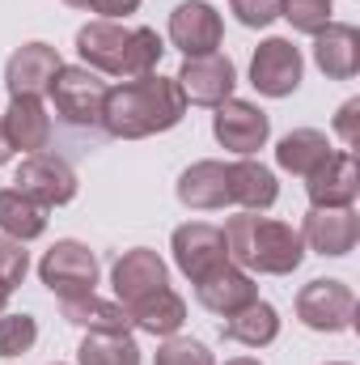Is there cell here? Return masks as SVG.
I'll list each match as a JSON object with an SVG mask.
<instances>
[{
  "label": "cell",
  "instance_id": "obj_29",
  "mask_svg": "<svg viewBox=\"0 0 360 365\" xmlns=\"http://www.w3.org/2000/svg\"><path fill=\"white\" fill-rule=\"evenodd\" d=\"M38 340V323L30 314H0V357H21Z\"/></svg>",
  "mask_w": 360,
  "mask_h": 365
},
{
  "label": "cell",
  "instance_id": "obj_25",
  "mask_svg": "<svg viewBox=\"0 0 360 365\" xmlns=\"http://www.w3.org/2000/svg\"><path fill=\"white\" fill-rule=\"evenodd\" d=\"M221 336L233 340V344H246V349H268L280 336V314L268 302H250V306H242L238 314H229L221 323Z\"/></svg>",
  "mask_w": 360,
  "mask_h": 365
},
{
  "label": "cell",
  "instance_id": "obj_19",
  "mask_svg": "<svg viewBox=\"0 0 360 365\" xmlns=\"http://www.w3.org/2000/svg\"><path fill=\"white\" fill-rule=\"evenodd\" d=\"M314 64L331 81H352L360 73V30L331 21L322 34H314Z\"/></svg>",
  "mask_w": 360,
  "mask_h": 365
},
{
  "label": "cell",
  "instance_id": "obj_3",
  "mask_svg": "<svg viewBox=\"0 0 360 365\" xmlns=\"http://www.w3.org/2000/svg\"><path fill=\"white\" fill-rule=\"evenodd\" d=\"M225 247H229V264H238L242 272H263V276H288L305 259L301 234L292 225L275 221V217H259V212L229 217Z\"/></svg>",
  "mask_w": 360,
  "mask_h": 365
},
{
  "label": "cell",
  "instance_id": "obj_24",
  "mask_svg": "<svg viewBox=\"0 0 360 365\" xmlns=\"http://www.w3.org/2000/svg\"><path fill=\"white\" fill-rule=\"evenodd\" d=\"M229 187H233V204H242L246 212H263L280 200V182L268 166L242 158V162H229Z\"/></svg>",
  "mask_w": 360,
  "mask_h": 365
},
{
  "label": "cell",
  "instance_id": "obj_33",
  "mask_svg": "<svg viewBox=\"0 0 360 365\" xmlns=\"http://www.w3.org/2000/svg\"><path fill=\"white\" fill-rule=\"evenodd\" d=\"M335 132L344 136L348 149L360 140V98H348V102L339 106V115H335Z\"/></svg>",
  "mask_w": 360,
  "mask_h": 365
},
{
  "label": "cell",
  "instance_id": "obj_20",
  "mask_svg": "<svg viewBox=\"0 0 360 365\" xmlns=\"http://www.w3.org/2000/svg\"><path fill=\"white\" fill-rule=\"evenodd\" d=\"M0 123H4V136H9L13 153L21 149L30 158V153H43L47 140H51V115L38 98H9V110L0 115Z\"/></svg>",
  "mask_w": 360,
  "mask_h": 365
},
{
  "label": "cell",
  "instance_id": "obj_35",
  "mask_svg": "<svg viewBox=\"0 0 360 365\" xmlns=\"http://www.w3.org/2000/svg\"><path fill=\"white\" fill-rule=\"evenodd\" d=\"M13 158V145H9V136H4V123H0V166Z\"/></svg>",
  "mask_w": 360,
  "mask_h": 365
},
{
  "label": "cell",
  "instance_id": "obj_9",
  "mask_svg": "<svg viewBox=\"0 0 360 365\" xmlns=\"http://www.w3.org/2000/svg\"><path fill=\"white\" fill-rule=\"evenodd\" d=\"M212 136L221 140V149L238 153V158H250L268 145L271 136V119L255 106V102H242V98H225L212 115Z\"/></svg>",
  "mask_w": 360,
  "mask_h": 365
},
{
  "label": "cell",
  "instance_id": "obj_30",
  "mask_svg": "<svg viewBox=\"0 0 360 365\" xmlns=\"http://www.w3.org/2000/svg\"><path fill=\"white\" fill-rule=\"evenodd\" d=\"M153 365H216L208 344L191 340V336H166V344L157 349V361Z\"/></svg>",
  "mask_w": 360,
  "mask_h": 365
},
{
  "label": "cell",
  "instance_id": "obj_32",
  "mask_svg": "<svg viewBox=\"0 0 360 365\" xmlns=\"http://www.w3.org/2000/svg\"><path fill=\"white\" fill-rule=\"evenodd\" d=\"M229 9L250 30H263V26H271L280 17V0H229Z\"/></svg>",
  "mask_w": 360,
  "mask_h": 365
},
{
  "label": "cell",
  "instance_id": "obj_18",
  "mask_svg": "<svg viewBox=\"0 0 360 365\" xmlns=\"http://www.w3.org/2000/svg\"><path fill=\"white\" fill-rule=\"evenodd\" d=\"M195 297H199L203 310L229 319V314H238L242 306L259 302V284L250 280V272H242L238 264H225V268H216L212 276L195 280Z\"/></svg>",
  "mask_w": 360,
  "mask_h": 365
},
{
  "label": "cell",
  "instance_id": "obj_22",
  "mask_svg": "<svg viewBox=\"0 0 360 365\" xmlns=\"http://www.w3.org/2000/svg\"><path fill=\"white\" fill-rule=\"evenodd\" d=\"M331 153H335V149H331L327 132H318V128H297V132H288V136L275 145V166L288 170V175H297V179H309Z\"/></svg>",
  "mask_w": 360,
  "mask_h": 365
},
{
  "label": "cell",
  "instance_id": "obj_1",
  "mask_svg": "<svg viewBox=\"0 0 360 365\" xmlns=\"http://www.w3.org/2000/svg\"><path fill=\"white\" fill-rule=\"evenodd\" d=\"M182 115H186V98H182L179 81L149 73V77H136V81L106 90L102 128L115 140H144V136L179 128Z\"/></svg>",
  "mask_w": 360,
  "mask_h": 365
},
{
  "label": "cell",
  "instance_id": "obj_27",
  "mask_svg": "<svg viewBox=\"0 0 360 365\" xmlns=\"http://www.w3.org/2000/svg\"><path fill=\"white\" fill-rule=\"evenodd\" d=\"M77 365H140V349L132 336L90 331L77 349Z\"/></svg>",
  "mask_w": 360,
  "mask_h": 365
},
{
  "label": "cell",
  "instance_id": "obj_10",
  "mask_svg": "<svg viewBox=\"0 0 360 365\" xmlns=\"http://www.w3.org/2000/svg\"><path fill=\"white\" fill-rule=\"evenodd\" d=\"M301 73H305V60H301V51L288 38H263L255 60H250V86L259 93H268V98L297 93Z\"/></svg>",
  "mask_w": 360,
  "mask_h": 365
},
{
  "label": "cell",
  "instance_id": "obj_11",
  "mask_svg": "<svg viewBox=\"0 0 360 365\" xmlns=\"http://www.w3.org/2000/svg\"><path fill=\"white\" fill-rule=\"evenodd\" d=\"M179 90L186 102H195V106H221L225 98H233V86H238V73H233V64L225 60V56H186L179 68Z\"/></svg>",
  "mask_w": 360,
  "mask_h": 365
},
{
  "label": "cell",
  "instance_id": "obj_38",
  "mask_svg": "<svg viewBox=\"0 0 360 365\" xmlns=\"http://www.w3.org/2000/svg\"><path fill=\"white\" fill-rule=\"evenodd\" d=\"M64 4H73V9H90V0H64Z\"/></svg>",
  "mask_w": 360,
  "mask_h": 365
},
{
  "label": "cell",
  "instance_id": "obj_34",
  "mask_svg": "<svg viewBox=\"0 0 360 365\" xmlns=\"http://www.w3.org/2000/svg\"><path fill=\"white\" fill-rule=\"evenodd\" d=\"M140 9V0H90V13H97L102 21H119V17H132Z\"/></svg>",
  "mask_w": 360,
  "mask_h": 365
},
{
  "label": "cell",
  "instance_id": "obj_31",
  "mask_svg": "<svg viewBox=\"0 0 360 365\" xmlns=\"http://www.w3.org/2000/svg\"><path fill=\"white\" fill-rule=\"evenodd\" d=\"M30 272V255H26V242H17V238H4L0 234V280L9 284V289H17L21 280Z\"/></svg>",
  "mask_w": 360,
  "mask_h": 365
},
{
  "label": "cell",
  "instance_id": "obj_14",
  "mask_svg": "<svg viewBox=\"0 0 360 365\" xmlns=\"http://www.w3.org/2000/svg\"><path fill=\"white\" fill-rule=\"evenodd\" d=\"M221 34H225V21L203 0H182L170 13V43L182 56H212L221 47Z\"/></svg>",
  "mask_w": 360,
  "mask_h": 365
},
{
  "label": "cell",
  "instance_id": "obj_39",
  "mask_svg": "<svg viewBox=\"0 0 360 365\" xmlns=\"http://www.w3.org/2000/svg\"><path fill=\"white\" fill-rule=\"evenodd\" d=\"M331 365H344V361H331Z\"/></svg>",
  "mask_w": 360,
  "mask_h": 365
},
{
  "label": "cell",
  "instance_id": "obj_2",
  "mask_svg": "<svg viewBox=\"0 0 360 365\" xmlns=\"http://www.w3.org/2000/svg\"><path fill=\"white\" fill-rule=\"evenodd\" d=\"M77 51H81L85 68H93V73L136 81V77L157 73V64L166 56V43L149 26H119V21L97 17V21L77 30Z\"/></svg>",
  "mask_w": 360,
  "mask_h": 365
},
{
  "label": "cell",
  "instance_id": "obj_40",
  "mask_svg": "<svg viewBox=\"0 0 360 365\" xmlns=\"http://www.w3.org/2000/svg\"><path fill=\"white\" fill-rule=\"evenodd\" d=\"M55 365H60V361H55Z\"/></svg>",
  "mask_w": 360,
  "mask_h": 365
},
{
  "label": "cell",
  "instance_id": "obj_15",
  "mask_svg": "<svg viewBox=\"0 0 360 365\" xmlns=\"http://www.w3.org/2000/svg\"><path fill=\"white\" fill-rule=\"evenodd\" d=\"M110 284H115L119 306H132V302L157 293L162 284H170V272H166V264H162L157 251H149V247H132V251H123L119 264L110 268Z\"/></svg>",
  "mask_w": 360,
  "mask_h": 365
},
{
  "label": "cell",
  "instance_id": "obj_12",
  "mask_svg": "<svg viewBox=\"0 0 360 365\" xmlns=\"http://www.w3.org/2000/svg\"><path fill=\"white\" fill-rule=\"evenodd\" d=\"M297 234H301V242H305L314 255L339 259V255L356 251L360 217H356V208H309Z\"/></svg>",
  "mask_w": 360,
  "mask_h": 365
},
{
  "label": "cell",
  "instance_id": "obj_6",
  "mask_svg": "<svg viewBox=\"0 0 360 365\" xmlns=\"http://www.w3.org/2000/svg\"><path fill=\"white\" fill-rule=\"evenodd\" d=\"M38 276H43V284L60 302L64 297H85V293H93V284H97V255H93L85 242H77V238H60L43 255Z\"/></svg>",
  "mask_w": 360,
  "mask_h": 365
},
{
  "label": "cell",
  "instance_id": "obj_4",
  "mask_svg": "<svg viewBox=\"0 0 360 365\" xmlns=\"http://www.w3.org/2000/svg\"><path fill=\"white\" fill-rule=\"evenodd\" d=\"M106 81L102 73H93L85 64H60V73L51 77V106L64 123L73 128H102V106H106Z\"/></svg>",
  "mask_w": 360,
  "mask_h": 365
},
{
  "label": "cell",
  "instance_id": "obj_13",
  "mask_svg": "<svg viewBox=\"0 0 360 365\" xmlns=\"http://www.w3.org/2000/svg\"><path fill=\"white\" fill-rule=\"evenodd\" d=\"M55 73H60V51L51 43H26L4 64V90L9 98H43Z\"/></svg>",
  "mask_w": 360,
  "mask_h": 365
},
{
  "label": "cell",
  "instance_id": "obj_37",
  "mask_svg": "<svg viewBox=\"0 0 360 365\" xmlns=\"http://www.w3.org/2000/svg\"><path fill=\"white\" fill-rule=\"evenodd\" d=\"M225 365H263V361H255V357H229Z\"/></svg>",
  "mask_w": 360,
  "mask_h": 365
},
{
  "label": "cell",
  "instance_id": "obj_21",
  "mask_svg": "<svg viewBox=\"0 0 360 365\" xmlns=\"http://www.w3.org/2000/svg\"><path fill=\"white\" fill-rule=\"evenodd\" d=\"M123 310H127L132 327H140L149 336H179V327L186 323V302L170 284H162L157 293H149V297H140V302H132Z\"/></svg>",
  "mask_w": 360,
  "mask_h": 365
},
{
  "label": "cell",
  "instance_id": "obj_17",
  "mask_svg": "<svg viewBox=\"0 0 360 365\" xmlns=\"http://www.w3.org/2000/svg\"><path fill=\"white\" fill-rule=\"evenodd\" d=\"M182 208L191 212H216L225 204H233V187H229V166L225 162H195L179 175L174 187Z\"/></svg>",
  "mask_w": 360,
  "mask_h": 365
},
{
  "label": "cell",
  "instance_id": "obj_7",
  "mask_svg": "<svg viewBox=\"0 0 360 365\" xmlns=\"http://www.w3.org/2000/svg\"><path fill=\"white\" fill-rule=\"evenodd\" d=\"M13 182L38 208H60V204H68L77 195V170L64 158H55V153H30V158H21Z\"/></svg>",
  "mask_w": 360,
  "mask_h": 365
},
{
  "label": "cell",
  "instance_id": "obj_36",
  "mask_svg": "<svg viewBox=\"0 0 360 365\" xmlns=\"http://www.w3.org/2000/svg\"><path fill=\"white\" fill-rule=\"evenodd\" d=\"M9 293H13V289H9V284L0 280V314H4V306H9Z\"/></svg>",
  "mask_w": 360,
  "mask_h": 365
},
{
  "label": "cell",
  "instance_id": "obj_23",
  "mask_svg": "<svg viewBox=\"0 0 360 365\" xmlns=\"http://www.w3.org/2000/svg\"><path fill=\"white\" fill-rule=\"evenodd\" d=\"M64 319L73 327H85V331H110V336H132V319L119 302H106L97 293H85V297H64L60 302Z\"/></svg>",
  "mask_w": 360,
  "mask_h": 365
},
{
  "label": "cell",
  "instance_id": "obj_16",
  "mask_svg": "<svg viewBox=\"0 0 360 365\" xmlns=\"http://www.w3.org/2000/svg\"><path fill=\"white\" fill-rule=\"evenodd\" d=\"M305 191H309V208H352V204H356V191H360V175H356L352 149L331 153V158L305 179Z\"/></svg>",
  "mask_w": 360,
  "mask_h": 365
},
{
  "label": "cell",
  "instance_id": "obj_5",
  "mask_svg": "<svg viewBox=\"0 0 360 365\" xmlns=\"http://www.w3.org/2000/svg\"><path fill=\"white\" fill-rule=\"evenodd\" d=\"M297 319L309 327V331H348L356 323V293L348 280H309L301 293H297Z\"/></svg>",
  "mask_w": 360,
  "mask_h": 365
},
{
  "label": "cell",
  "instance_id": "obj_28",
  "mask_svg": "<svg viewBox=\"0 0 360 365\" xmlns=\"http://www.w3.org/2000/svg\"><path fill=\"white\" fill-rule=\"evenodd\" d=\"M331 0H280V17H288L301 34H322L331 26Z\"/></svg>",
  "mask_w": 360,
  "mask_h": 365
},
{
  "label": "cell",
  "instance_id": "obj_8",
  "mask_svg": "<svg viewBox=\"0 0 360 365\" xmlns=\"http://www.w3.org/2000/svg\"><path fill=\"white\" fill-rule=\"evenodd\" d=\"M170 251H174L179 272L186 276L191 284L229 264L225 230H216V225H208V221H186V225H179L174 238H170Z\"/></svg>",
  "mask_w": 360,
  "mask_h": 365
},
{
  "label": "cell",
  "instance_id": "obj_26",
  "mask_svg": "<svg viewBox=\"0 0 360 365\" xmlns=\"http://www.w3.org/2000/svg\"><path fill=\"white\" fill-rule=\"evenodd\" d=\"M47 230V208H38L34 200H26L17 187L0 191V234L17 238V242H34Z\"/></svg>",
  "mask_w": 360,
  "mask_h": 365
}]
</instances>
